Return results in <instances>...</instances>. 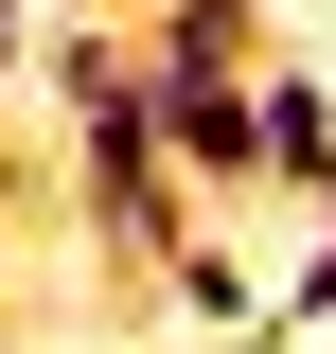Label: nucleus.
Segmentation results:
<instances>
[{
	"label": "nucleus",
	"instance_id": "5",
	"mask_svg": "<svg viewBox=\"0 0 336 354\" xmlns=\"http://www.w3.org/2000/svg\"><path fill=\"white\" fill-rule=\"evenodd\" d=\"M160 266H177V301H195L212 337H265V266H230L212 230H195V248H160Z\"/></svg>",
	"mask_w": 336,
	"mask_h": 354
},
{
	"label": "nucleus",
	"instance_id": "7",
	"mask_svg": "<svg viewBox=\"0 0 336 354\" xmlns=\"http://www.w3.org/2000/svg\"><path fill=\"white\" fill-rule=\"evenodd\" d=\"M18 53H36V0H0V71H18Z\"/></svg>",
	"mask_w": 336,
	"mask_h": 354
},
{
	"label": "nucleus",
	"instance_id": "2",
	"mask_svg": "<svg viewBox=\"0 0 336 354\" xmlns=\"http://www.w3.org/2000/svg\"><path fill=\"white\" fill-rule=\"evenodd\" d=\"M248 195H283V213H301V195H336V88L301 71V53H265V71H248Z\"/></svg>",
	"mask_w": 336,
	"mask_h": 354
},
{
	"label": "nucleus",
	"instance_id": "1",
	"mask_svg": "<svg viewBox=\"0 0 336 354\" xmlns=\"http://www.w3.org/2000/svg\"><path fill=\"white\" fill-rule=\"evenodd\" d=\"M71 213L106 230L124 266L195 248V195H177V160H160V106H142V53H124V88H88V106H71Z\"/></svg>",
	"mask_w": 336,
	"mask_h": 354
},
{
	"label": "nucleus",
	"instance_id": "4",
	"mask_svg": "<svg viewBox=\"0 0 336 354\" xmlns=\"http://www.w3.org/2000/svg\"><path fill=\"white\" fill-rule=\"evenodd\" d=\"M142 106H160L177 195H248V88H160V71H142Z\"/></svg>",
	"mask_w": 336,
	"mask_h": 354
},
{
	"label": "nucleus",
	"instance_id": "3",
	"mask_svg": "<svg viewBox=\"0 0 336 354\" xmlns=\"http://www.w3.org/2000/svg\"><path fill=\"white\" fill-rule=\"evenodd\" d=\"M124 53H142L160 88H248V71H265V0H160Z\"/></svg>",
	"mask_w": 336,
	"mask_h": 354
},
{
	"label": "nucleus",
	"instance_id": "6",
	"mask_svg": "<svg viewBox=\"0 0 336 354\" xmlns=\"http://www.w3.org/2000/svg\"><path fill=\"white\" fill-rule=\"evenodd\" d=\"M36 53H53V106H88V88H124V36H106V18H53Z\"/></svg>",
	"mask_w": 336,
	"mask_h": 354
}]
</instances>
